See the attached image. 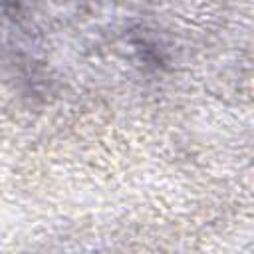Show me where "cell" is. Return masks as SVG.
<instances>
[{
  "label": "cell",
  "instance_id": "cell-1",
  "mask_svg": "<svg viewBox=\"0 0 254 254\" xmlns=\"http://www.w3.org/2000/svg\"><path fill=\"white\" fill-rule=\"evenodd\" d=\"M14 24L20 34V48L28 56V65L60 71L65 75L81 64L93 65L97 79L103 65L115 71L121 64L135 69L149 64V42L141 22L107 0H18Z\"/></svg>",
  "mask_w": 254,
  "mask_h": 254
}]
</instances>
